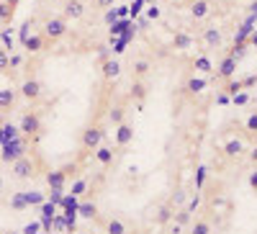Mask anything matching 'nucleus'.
<instances>
[{
	"label": "nucleus",
	"instance_id": "nucleus-1",
	"mask_svg": "<svg viewBox=\"0 0 257 234\" xmlns=\"http://www.w3.org/2000/svg\"><path fill=\"white\" fill-rule=\"evenodd\" d=\"M11 173H13V178H18V180H29V178H34L36 173H41V170H39V165H36L34 157L24 155V157H18L16 162H11Z\"/></svg>",
	"mask_w": 257,
	"mask_h": 234
},
{
	"label": "nucleus",
	"instance_id": "nucleus-2",
	"mask_svg": "<svg viewBox=\"0 0 257 234\" xmlns=\"http://www.w3.org/2000/svg\"><path fill=\"white\" fill-rule=\"evenodd\" d=\"M18 6H21V0H0V36L13 24V16H16Z\"/></svg>",
	"mask_w": 257,
	"mask_h": 234
},
{
	"label": "nucleus",
	"instance_id": "nucleus-3",
	"mask_svg": "<svg viewBox=\"0 0 257 234\" xmlns=\"http://www.w3.org/2000/svg\"><path fill=\"white\" fill-rule=\"evenodd\" d=\"M224 157H229V160H237L242 152H244V142L242 139H229V142H224Z\"/></svg>",
	"mask_w": 257,
	"mask_h": 234
},
{
	"label": "nucleus",
	"instance_id": "nucleus-4",
	"mask_svg": "<svg viewBox=\"0 0 257 234\" xmlns=\"http://www.w3.org/2000/svg\"><path fill=\"white\" fill-rule=\"evenodd\" d=\"M77 214L85 216V219H95V216H98V203H93V201H82V203L77 206Z\"/></svg>",
	"mask_w": 257,
	"mask_h": 234
},
{
	"label": "nucleus",
	"instance_id": "nucleus-5",
	"mask_svg": "<svg viewBox=\"0 0 257 234\" xmlns=\"http://www.w3.org/2000/svg\"><path fill=\"white\" fill-rule=\"evenodd\" d=\"M173 214H175V208H173V203H162L160 208H157V224H167L170 219H173Z\"/></svg>",
	"mask_w": 257,
	"mask_h": 234
},
{
	"label": "nucleus",
	"instance_id": "nucleus-6",
	"mask_svg": "<svg viewBox=\"0 0 257 234\" xmlns=\"http://www.w3.org/2000/svg\"><path fill=\"white\" fill-rule=\"evenodd\" d=\"M105 234H128V231H126V224L121 219H108V224H105Z\"/></svg>",
	"mask_w": 257,
	"mask_h": 234
},
{
	"label": "nucleus",
	"instance_id": "nucleus-7",
	"mask_svg": "<svg viewBox=\"0 0 257 234\" xmlns=\"http://www.w3.org/2000/svg\"><path fill=\"white\" fill-rule=\"evenodd\" d=\"M52 229H54V234H67L70 231L67 229V221H64V216H59V214L52 216Z\"/></svg>",
	"mask_w": 257,
	"mask_h": 234
},
{
	"label": "nucleus",
	"instance_id": "nucleus-8",
	"mask_svg": "<svg viewBox=\"0 0 257 234\" xmlns=\"http://www.w3.org/2000/svg\"><path fill=\"white\" fill-rule=\"evenodd\" d=\"M24 201H26V206H41V203H44V193L31 190V193H24Z\"/></svg>",
	"mask_w": 257,
	"mask_h": 234
},
{
	"label": "nucleus",
	"instance_id": "nucleus-9",
	"mask_svg": "<svg viewBox=\"0 0 257 234\" xmlns=\"http://www.w3.org/2000/svg\"><path fill=\"white\" fill-rule=\"evenodd\" d=\"M173 219H175V224H180V226L190 224V208H180L178 214H173Z\"/></svg>",
	"mask_w": 257,
	"mask_h": 234
},
{
	"label": "nucleus",
	"instance_id": "nucleus-10",
	"mask_svg": "<svg viewBox=\"0 0 257 234\" xmlns=\"http://www.w3.org/2000/svg\"><path fill=\"white\" fill-rule=\"evenodd\" d=\"M190 234H211V224L206 219H198L196 224H193V231Z\"/></svg>",
	"mask_w": 257,
	"mask_h": 234
},
{
	"label": "nucleus",
	"instance_id": "nucleus-11",
	"mask_svg": "<svg viewBox=\"0 0 257 234\" xmlns=\"http://www.w3.org/2000/svg\"><path fill=\"white\" fill-rule=\"evenodd\" d=\"M85 188H88V180H75L72 183V196H80Z\"/></svg>",
	"mask_w": 257,
	"mask_h": 234
},
{
	"label": "nucleus",
	"instance_id": "nucleus-12",
	"mask_svg": "<svg viewBox=\"0 0 257 234\" xmlns=\"http://www.w3.org/2000/svg\"><path fill=\"white\" fill-rule=\"evenodd\" d=\"M249 188H252L254 193H257V167H254L252 173H249Z\"/></svg>",
	"mask_w": 257,
	"mask_h": 234
},
{
	"label": "nucleus",
	"instance_id": "nucleus-13",
	"mask_svg": "<svg viewBox=\"0 0 257 234\" xmlns=\"http://www.w3.org/2000/svg\"><path fill=\"white\" fill-rule=\"evenodd\" d=\"M21 234H39V224H29V226H24V231Z\"/></svg>",
	"mask_w": 257,
	"mask_h": 234
},
{
	"label": "nucleus",
	"instance_id": "nucleus-14",
	"mask_svg": "<svg viewBox=\"0 0 257 234\" xmlns=\"http://www.w3.org/2000/svg\"><path fill=\"white\" fill-rule=\"evenodd\" d=\"M249 162H252V165H257V147H254V150L249 152Z\"/></svg>",
	"mask_w": 257,
	"mask_h": 234
},
{
	"label": "nucleus",
	"instance_id": "nucleus-15",
	"mask_svg": "<svg viewBox=\"0 0 257 234\" xmlns=\"http://www.w3.org/2000/svg\"><path fill=\"white\" fill-rule=\"evenodd\" d=\"M77 234H90V231H77Z\"/></svg>",
	"mask_w": 257,
	"mask_h": 234
},
{
	"label": "nucleus",
	"instance_id": "nucleus-16",
	"mask_svg": "<svg viewBox=\"0 0 257 234\" xmlns=\"http://www.w3.org/2000/svg\"><path fill=\"white\" fill-rule=\"evenodd\" d=\"M8 234H21V231H8Z\"/></svg>",
	"mask_w": 257,
	"mask_h": 234
}]
</instances>
